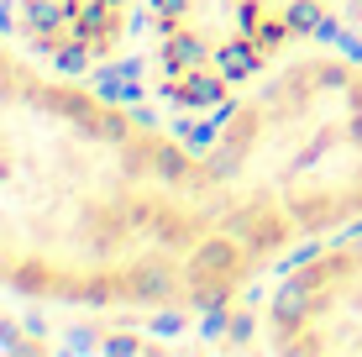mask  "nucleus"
<instances>
[{"instance_id":"1","label":"nucleus","mask_w":362,"mask_h":357,"mask_svg":"<svg viewBox=\"0 0 362 357\" xmlns=\"http://www.w3.org/2000/svg\"><path fill=\"white\" fill-rule=\"evenodd\" d=\"M205 168L221 189V231L257 268L362 216V69L299 58L216 127Z\"/></svg>"},{"instance_id":"2","label":"nucleus","mask_w":362,"mask_h":357,"mask_svg":"<svg viewBox=\"0 0 362 357\" xmlns=\"http://www.w3.org/2000/svg\"><path fill=\"white\" fill-rule=\"evenodd\" d=\"M147 16L158 90L179 110H216L326 32L331 0H147Z\"/></svg>"},{"instance_id":"3","label":"nucleus","mask_w":362,"mask_h":357,"mask_svg":"<svg viewBox=\"0 0 362 357\" xmlns=\"http://www.w3.org/2000/svg\"><path fill=\"white\" fill-rule=\"evenodd\" d=\"M279 352H362V237L299 263L263 305Z\"/></svg>"},{"instance_id":"4","label":"nucleus","mask_w":362,"mask_h":357,"mask_svg":"<svg viewBox=\"0 0 362 357\" xmlns=\"http://www.w3.org/2000/svg\"><path fill=\"white\" fill-rule=\"evenodd\" d=\"M132 0H21V37L58 74H84L121 53Z\"/></svg>"}]
</instances>
